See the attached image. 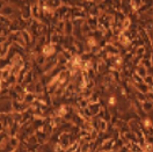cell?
Segmentation results:
<instances>
[{
  "label": "cell",
  "instance_id": "52a82bcc",
  "mask_svg": "<svg viewBox=\"0 0 153 152\" xmlns=\"http://www.w3.org/2000/svg\"><path fill=\"white\" fill-rule=\"evenodd\" d=\"M35 100H36V93H30V92H27V93H26L25 102H27V104H29V105H31Z\"/></svg>",
  "mask_w": 153,
  "mask_h": 152
},
{
  "label": "cell",
  "instance_id": "30bf717a",
  "mask_svg": "<svg viewBox=\"0 0 153 152\" xmlns=\"http://www.w3.org/2000/svg\"><path fill=\"white\" fill-rule=\"evenodd\" d=\"M146 52V48L145 45H142V47H137L136 50H134V55L136 56H144Z\"/></svg>",
  "mask_w": 153,
  "mask_h": 152
},
{
  "label": "cell",
  "instance_id": "3957f363",
  "mask_svg": "<svg viewBox=\"0 0 153 152\" xmlns=\"http://www.w3.org/2000/svg\"><path fill=\"white\" fill-rule=\"evenodd\" d=\"M134 72H136L137 75H139L140 77H143L144 78V77H146L147 75H149V69L140 63L139 65H137V66L134 67Z\"/></svg>",
  "mask_w": 153,
  "mask_h": 152
},
{
  "label": "cell",
  "instance_id": "ba28073f",
  "mask_svg": "<svg viewBox=\"0 0 153 152\" xmlns=\"http://www.w3.org/2000/svg\"><path fill=\"white\" fill-rule=\"evenodd\" d=\"M108 125H109V122L108 121H105L103 118H101L100 120V122H99V131H101V133H105L107 131V129H108Z\"/></svg>",
  "mask_w": 153,
  "mask_h": 152
},
{
  "label": "cell",
  "instance_id": "277c9868",
  "mask_svg": "<svg viewBox=\"0 0 153 152\" xmlns=\"http://www.w3.org/2000/svg\"><path fill=\"white\" fill-rule=\"evenodd\" d=\"M86 21L93 30L97 29V27H99V16H91V15H89L86 19Z\"/></svg>",
  "mask_w": 153,
  "mask_h": 152
},
{
  "label": "cell",
  "instance_id": "4fadbf2b",
  "mask_svg": "<svg viewBox=\"0 0 153 152\" xmlns=\"http://www.w3.org/2000/svg\"><path fill=\"white\" fill-rule=\"evenodd\" d=\"M147 99H149V100H152V101H153V92L147 93Z\"/></svg>",
  "mask_w": 153,
  "mask_h": 152
},
{
  "label": "cell",
  "instance_id": "6da1fadb",
  "mask_svg": "<svg viewBox=\"0 0 153 152\" xmlns=\"http://www.w3.org/2000/svg\"><path fill=\"white\" fill-rule=\"evenodd\" d=\"M73 29H74V25L72 19L65 20V27H64V35L65 36H71L73 35Z\"/></svg>",
  "mask_w": 153,
  "mask_h": 152
},
{
  "label": "cell",
  "instance_id": "8992f818",
  "mask_svg": "<svg viewBox=\"0 0 153 152\" xmlns=\"http://www.w3.org/2000/svg\"><path fill=\"white\" fill-rule=\"evenodd\" d=\"M142 107H143V109L149 114L150 112H152L153 110V101L152 100H145L144 102H142Z\"/></svg>",
  "mask_w": 153,
  "mask_h": 152
},
{
  "label": "cell",
  "instance_id": "5b68a950",
  "mask_svg": "<svg viewBox=\"0 0 153 152\" xmlns=\"http://www.w3.org/2000/svg\"><path fill=\"white\" fill-rule=\"evenodd\" d=\"M47 56L43 54V52H41V54H38V56L35 58V60H34V63L36 64V65H39V66H43L44 64H45V62H47Z\"/></svg>",
  "mask_w": 153,
  "mask_h": 152
},
{
  "label": "cell",
  "instance_id": "7a4b0ae2",
  "mask_svg": "<svg viewBox=\"0 0 153 152\" xmlns=\"http://www.w3.org/2000/svg\"><path fill=\"white\" fill-rule=\"evenodd\" d=\"M56 44H53V43H48V44H45L44 48H43V54L49 57V56H52V55H55V52H56Z\"/></svg>",
  "mask_w": 153,
  "mask_h": 152
},
{
  "label": "cell",
  "instance_id": "8fae6325",
  "mask_svg": "<svg viewBox=\"0 0 153 152\" xmlns=\"http://www.w3.org/2000/svg\"><path fill=\"white\" fill-rule=\"evenodd\" d=\"M131 23H132V20L130 19L129 16H126L124 19V21L122 22V27H123V29H129L130 28V26H131Z\"/></svg>",
  "mask_w": 153,
  "mask_h": 152
},
{
  "label": "cell",
  "instance_id": "7c38bea8",
  "mask_svg": "<svg viewBox=\"0 0 153 152\" xmlns=\"http://www.w3.org/2000/svg\"><path fill=\"white\" fill-rule=\"evenodd\" d=\"M144 83L147 85H153V76L152 75H147L146 77H144Z\"/></svg>",
  "mask_w": 153,
  "mask_h": 152
},
{
  "label": "cell",
  "instance_id": "9c48e42d",
  "mask_svg": "<svg viewBox=\"0 0 153 152\" xmlns=\"http://www.w3.org/2000/svg\"><path fill=\"white\" fill-rule=\"evenodd\" d=\"M57 59H58V64H59V65H63V66H65L67 63L70 62V60L63 55V52H59V54H58Z\"/></svg>",
  "mask_w": 153,
  "mask_h": 152
}]
</instances>
